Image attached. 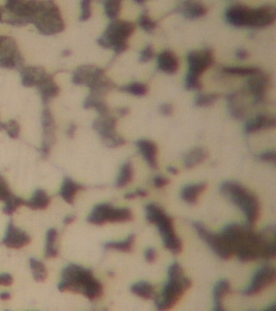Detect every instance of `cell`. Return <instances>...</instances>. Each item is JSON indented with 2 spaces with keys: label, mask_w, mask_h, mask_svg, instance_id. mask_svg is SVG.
Wrapping results in <instances>:
<instances>
[{
  "label": "cell",
  "mask_w": 276,
  "mask_h": 311,
  "mask_svg": "<svg viewBox=\"0 0 276 311\" xmlns=\"http://www.w3.org/2000/svg\"><path fill=\"white\" fill-rule=\"evenodd\" d=\"M135 2H137L138 4H143L145 2H147L148 0H134Z\"/></svg>",
  "instance_id": "obj_63"
},
{
  "label": "cell",
  "mask_w": 276,
  "mask_h": 311,
  "mask_svg": "<svg viewBox=\"0 0 276 311\" xmlns=\"http://www.w3.org/2000/svg\"><path fill=\"white\" fill-rule=\"evenodd\" d=\"M134 177L133 166L132 163H125L121 168L120 173L116 182V187L122 188L132 183Z\"/></svg>",
  "instance_id": "obj_34"
},
{
  "label": "cell",
  "mask_w": 276,
  "mask_h": 311,
  "mask_svg": "<svg viewBox=\"0 0 276 311\" xmlns=\"http://www.w3.org/2000/svg\"><path fill=\"white\" fill-rule=\"evenodd\" d=\"M154 56V49L152 45H147L143 49V51L141 52L140 61L142 63H147L150 60H152Z\"/></svg>",
  "instance_id": "obj_47"
},
{
  "label": "cell",
  "mask_w": 276,
  "mask_h": 311,
  "mask_svg": "<svg viewBox=\"0 0 276 311\" xmlns=\"http://www.w3.org/2000/svg\"><path fill=\"white\" fill-rule=\"evenodd\" d=\"M236 55H237L238 59H241V60H244V59H246L247 58L249 57V53H248L247 50H244V49H239V50L237 51Z\"/></svg>",
  "instance_id": "obj_54"
},
{
  "label": "cell",
  "mask_w": 276,
  "mask_h": 311,
  "mask_svg": "<svg viewBox=\"0 0 276 311\" xmlns=\"http://www.w3.org/2000/svg\"><path fill=\"white\" fill-rule=\"evenodd\" d=\"M133 220L132 210L123 207L116 208L110 203H100L95 206L87 219L88 222L95 226L108 223H123Z\"/></svg>",
  "instance_id": "obj_9"
},
{
  "label": "cell",
  "mask_w": 276,
  "mask_h": 311,
  "mask_svg": "<svg viewBox=\"0 0 276 311\" xmlns=\"http://www.w3.org/2000/svg\"><path fill=\"white\" fill-rule=\"evenodd\" d=\"M145 211L147 221L157 226L165 247L174 255L180 254L182 251L183 245L181 239L176 234L172 217L156 203H150L146 206Z\"/></svg>",
  "instance_id": "obj_5"
},
{
  "label": "cell",
  "mask_w": 276,
  "mask_h": 311,
  "mask_svg": "<svg viewBox=\"0 0 276 311\" xmlns=\"http://www.w3.org/2000/svg\"><path fill=\"white\" fill-rule=\"evenodd\" d=\"M186 87L189 90H201L203 88L199 77H191L187 75L186 79Z\"/></svg>",
  "instance_id": "obj_45"
},
{
  "label": "cell",
  "mask_w": 276,
  "mask_h": 311,
  "mask_svg": "<svg viewBox=\"0 0 276 311\" xmlns=\"http://www.w3.org/2000/svg\"><path fill=\"white\" fill-rule=\"evenodd\" d=\"M75 216H68V217L64 219V223L65 224V225H70V224L72 223L73 221H75Z\"/></svg>",
  "instance_id": "obj_56"
},
{
  "label": "cell",
  "mask_w": 276,
  "mask_h": 311,
  "mask_svg": "<svg viewBox=\"0 0 276 311\" xmlns=\"http://www.w3.org/2000/svg\"><path fill=\"white\" fill-rule=\"evenodd\" d=\"M93 0H82L80 2L81 6V16L79 17V20L81 21H86L90 19L92 16V9H91V4Z\"/></svg>",
  "instance_id": "obj_44"
},
{
  "label": "cell",
  "mask_w": 276,
  "mask_h": 311,
  "mask_svg": "<svg viewBox=\"0 0 276 311\" xmlns=\"http://www.w3.org/2000/svg\"><path fill=\"white\" fill-rule=\"evenodd\" d=\"M207 184L206 183L186 186L181 191V198L186 203L195 204L197 203L199 195L207 189Z\"/></svg>",
  "instance_id": "obj_26"
},
{
  "label": "cell",
  "mask_w": 276,
  "mask_h": 311,
  "mask_svg": "<svg viewBox=\"0 0 276 311\" xmlns=\"http://www.w3.org/2000/svg\"><path fill=\"white\" fill-rule=\"evenodd\" d=\"M41 126L43 129V140L41 148V154L44 157H47L55 141V120L50 109H45L42 112Z\"/></svg>",
  "instance_id": "obj_15"
},
{
  "label": "cell",
  "mask_w": 276,
  "mask_h": 311,
  "mask_svg": "<svg viewBox=\"0 0 276 311\" xmlns=\"http://www.w3.org/2000/svg\"><path fill=\"white\" fill-rule=\"evenodd\" d=\"M83 188H84L83 186L75 183L72 179L65 178L59 194L61 195L62 198H64V200L66 201L67 203H69V204H72L74 203L75 194Z\"/></svg>",
  "instance_id": "obj_27"
},
{
  "label": "cell",
  "mask_w": 276,
  "mask_h": 311,
  "mask_svg": "<svg viewBox=\"0 0 276 311\" xmlns=\"http://www.w3.org/2000/svg\"><path fill=\"white\" fill-rule=\"evenodd\" d=\"M50 203V198L42 189H37L34 192L32 198L25 202V206L33 210H44Z\"/></svg>",
  "instance_id": "obj_29"
},
{
  "label": "cell",
  "mask_w": 276,
  "mask_h": 311,
  "mask_svg": "<svg viewBox=\"0 0 276 311\" xmlns=\"http://www.w3.org/2000/svg\"><path fill=\"white\" fill-rule=\"evenodd\" d=\"M270 83V77L267 75L261 73V71L250 76V78L248 79L249 91L258 101L263 99L267 88L269 87Z\"/></svg>",
  "instance_id": "obj_18"
},
{
  "label": "cell",
  "mask_w": 276,
  "mask_h": 311,
  "mask_svg": "<svg viewBox=\"0 0 276 311\" xmlns=\"http://www.w3.org/2000/svg\"><path fill=\"white\" fill-rule=\"evenodd\" d=\"M276 280V271L270 265H265L258 269L254 274L251 284L243 291L245 296H254L272 285Z\"/></svg>",
  "instance_id": "obj_12"
},
{
  "label": "cell",
  "mask_w": 276,
  "mask_h": 311,
  "mask_svg": "<svg viewBox=\"0 0 276 311\" xmlns=\"http://www.w3.org/2000/svg\"><path fill=\"white\" fill-rule=\"evenodd\" d=\"M139 25L144 31L152 33L156 28V23L150 18L147 14H142L139 17Z\"/></svg>",
  "instance_id": "obj_43"
},
{
  "label": "cell",
  "mask_w": 276,
  "mask_h": 311,
  "mask_svg": "<svg viewBox=\"0 0 276 311\" xmlns=\"http://www.w3.org/2000/svg\"><path fill=\"white\" fill-rule=\"evenodd\" d=\"M122 0H104V11L111 20H116L120 13Z\"/></svg>",
  "instance_id": "obj_37"
},
{
  "label": "cell",
  "mask_w": 276,
  "mask_h": 311,
  "mask_svg": "<svg viewBox=\"0 0 276 311\" xmlns=\"http://www.w3.org/2000/svg\"><path fill=\"white\" fill-rule=\"evenodd\" d=\"M71 54V53H70V51H69V50H64V52H63V54H62V55H63V56L65 57V56H68V55H70V54Z\"/></svg>",
  "instance_id": "obj_61"
},
{
  "label": "cell",
  "mask_w": 276,
  "mask_h": 311,
  "mask_svg": "<svg viewBox=\"0 0 276 311\" xmlns=\"http://www.w3.org/2000/svg\"><path fill=\"white\" fill-rule=\"evenodd\" d=\"M231 293V284L229 280H221L215 284L213 290L215 311H224V298Z\"/></svg>",
  "instance_id": "obj_24"
},
{
  "label": "cell",
  "mask_w": 276,
  "mask_h": 311,
  "mask_svg": "<svg viewBox=\"0 0 276 311\" xmlns=\"http://www.w3.org/2000/svg\"><path fill=\"white\" fill-rule=\"evenodd\" d=\"M214 63V56L211 50L204 49L191 51L188 54L189 73L191 77H199Z\"/></svg>",
  "instance_id": "obj_13"
},
{
  "label": "cell",
  "mask_w": 276,
  "mask_h": 311,
  "mask_svg": "<svg viewBox=\"0 0 276 311\" xmlns=\"http://www.w3.org/2000/svg\"><path fill=\"white\" fill-rule=\"evenodd\" d=\"M31 24L35 25L40 34L45 36L59 34L65 28L60 10L52 0L41 1L40 9L33 18Z\"/></svg>",
  "instance_id": "obj_8"
},
{
  "label": "cell",
  "mask_w": 276,
  "mask_h": 311,
  "mask_svg": "<svg viewBox=\"0 0 276 311\" xmlns=\"http://www.w3.org/2000/svg\"><path fill=\"white\" fill-rule=\"evenodd\" d=\"M136 241V234H131L127 239L122 241H109L104 244V249L116 250L121 252H132L134 243Z\"/></svg>",
  "instance_id": "obj_32"
},
{
  "label": "cell",
  "mask_w": 276,
  "mask_h": 311,
  "mask_svg": "<svg viewBox=\"0 0 276 311\" xmlns=\"http://www.w3.org/2000/svg\"><path fill=\"white\" fill-rule=\"evenodd\" d=\"M0 130H5L11 139H17L20 135V125L16 120H9L7 123L0 122Z\"/></svg>",
  "instance_id": "obj_42"
},
{
  "label": "cell",
  "mask_w": 276,
  "mask_h": 311,
  "mask_svg": "<svg viewBox=\"0 0 276 311\" xmlns=\"http://www.w3.org/2000/svg\"><path fill=\"white\" fill-rule=\"evenodd\" d=\"M36 87L41 94L42 102L45 104L47 103L51 98L57 97L60 90L59 86L53 79L52 76L48 74L45 70L41 73Z\"/></svg>",
  "instance_id": "obj_17"
},
{
  "label": "cell",
  "mask_w": 276,
  "mask_h": 311,
  "mask_svg": "<svg viewBox=\"0 0 276 311\" xmlns=\"http://www.w3.org/2000/svg\"><path fill=\"white\" fill-rule=\"evenodd\" d=\"M4 202L6 204H5V207H3L2 212H4L6 215L11 216V215L13 214L14 212H16V209L19 207L25 206V200L20 198V197L16 196L15 194H11L10 196Z\"/></svg>",
  "instance_id": "obj_38"
},
{
  "label": "cell",
  "mask_w": 276,
  "mask_h": 311,
  "mask_svg": "<svg viewBox=\"0 0 276 311\" xmlns=\"http://www.w3.org/2000/svg\"><path fill=\"white\" fill-rule=\"evenodd\" d=\"M120 90L124 93H130L136 97H143L148 92L147 86L140 82H134L127 85L122 86Z\"/></svg>",
  "instance_id": "obj_36"
},
{
  "label": "cell",
  "mask_w": 276,
  "mask_h": 311,
  "mask_svg": "<svg viewBox=\"0 0 276 311\" xmlns=\"http://www.w3.org/2000/svg\"><path fill=\"white\" fill-rule=\"evenodd\" d=\"M31 242V237L29 235L14 226L12 221H10L7 226V231L2 244L7 247L12 249H21L27 246Z\"/></svg>",
  "instance_id": "obj_16"
},
{
  "label": "cell",
  "mask_w": 276,
  "mask_h": 311,
  "mask_svg": "<svg viewBox=\"0 0 276 311\" xmlns=\"http://www.w3.org/2000/svg\"><path fill=\"white\" fill-rule=\"evenodd\" d=\"M75 131H76V126L74 123L70 124V127L68 128V135L70 138H72L75 135Z\"/></svg>",
  "instance_id": "obj_55"
},
{
  "label": "cell",
  "mask_w": 276,
  "mask_h": 311,
  "mask_svg": "<svg viewBox=\"0 0 276 311\" xmlns=\"http://www.w3.org/2000/svg\"><path fill=\"white\" fill-rule=\"evenodd\" d=\"M220 95L216 93L199 94L195 98V103L199 107H207L211 106L219 99Z\"/></svg>",
  "instance_id": "obj_41"
},
{
  "label": "cell",
  "mask_w": 276,
  "mask_h": 311,
  "mask_svg": "<svg viewBox=\"0 0 276 311\" xmlns=\"http://www.w3.org/2000/svg\"><path fill=\"white\" fill-rule=\"evenodd\" d=\"M2 14H3V9H2V7H0V22H3V21H2Z\"/></svg>",
  "instance_id": "obj_62"
},
{
  "label": "cell",
  "mask_w": 276,
  "mask_h": 311,
  "mask_svg": "<svg viewBox=\"0 0 276 311\" xmlns=\"http://www.w3.org/2000/svg\"><path fill=\"white\" fill-rule=\"evenodd\" d=\"M179 11L189 20H196L206 15L207 9L205 5L197 1H186L179 7Z\"/></svg>",
  "instance_id": "obj_23"
},
{
  "label": "cell",
  "mask_w": 276,
  "mask_h": 311,
  "mask_svg": "<svg viewBox=\"0 0 276 311\" xmlns=\"http://www.w3.org/2000/svg\"><path fill=\"white\" fill-rule=\"evenodd\" d=\"M231 248L233 255L242 263L254 261L263 258V245L260 233H256L251 226L230 224L221 233Z\"/></svg>",
  "instance_id": "obj_1"
},
{
  "label": "cell",
  "mask_w": 276,
  "mask_h": 311,
  "mask_svg": "<svg viewBox=\"0 0 276 311\" xmlns=\"http://www.w3.org/2000/svg\"><path fill=\"white\" fill-rule=\"evenodd\" d=\"M194 228L197 231L199 237L210 246V248L220 259L228 260L233 256V251L222 234L210 232V230L206 228V226L199 222L194 223Z\"/></svg>",
  "instance_id": "obj_11"
},
{
  "label": "cell",
  "mask_w": 276,
  "mask_h": 311,
  "mask_svg": "<svg viewBox=\"0 0 276 311\" xmlns=\"http://www.w3.org/2000/svg\"><path fill=\"white\" fill-rule=\"evenodd\" d=\"M13 283V278L8 273H3L0 275V285L10 286Z\"/></svg>",
  "instance_id": "obj_50"
},
{
  "label": "cell",
  "mask_w": 276,
  "mask_h": 311,
  "mask_svg": "<svg viewBox=\"0 0 276 311\" xmlns=\"http://www.w3.org/2000/svg\"><path fill=\"white\" fill-rule=\"evenodd\" d=\"M276 126V120L269 115H261L253 119H250L245 125V132L248 134L255 133L263 129L272 128Z\"/></svg>",
  "instance_id": "obj_22"
},
{
  "label": "cell",
  "mask_w": 276,
  "mask_h": 311,
  "mask_svg": "<svg viewBox=\"0 0 276 311\" xmlns=\"http://www.w3.org/2000/svg\"><path fill=\"white\" fill-rule=\"evenodd\" d=\"M102 97L103 95L91 92L90 95H89L84 101V108L87 110L96 109L100 116L109 115V108Z\"/></svg>",
  "instance_id": "obj_25"
},
{
  "label": "cell",
  "mask_w": 276,
  "mask_h": 311,
  "mask_svg": "<svg viewBox=\"0 0 276 311\" xmlns=\"http://www.w3.org/2000/svg\"><path fill=\"white\" fill-rule=\"evenodd\" d=\"M169 280L164 287L161 295L156 294L154 300L156 307L159 311H169L175 307L180 301L184 293L192 286L190 278L184 276L183 269L175 262L168 271Z\"/></svg>",
  "instance_id": "obj_3"
},
{
  "label": "cell",
  "mask_w": 276,
  "mask_h": 311,
  "mask_svg": "<svg viewBox=\"0 0 276 311\" xmlns=\"http://www.w3.org/2000/svg\"><path fill=\"white\" fill-rule=\"evenodd\" d=\"M131 291L134 294L145 300L153 299L156 295L154 287L152 284H150L149 282L147 281H140L134 284L131 287Z\"/></svg>",
  "instance_id": "obj_31"
},
{
  "label": "cell",
  "mask_w": 276,
  "mask_h": 311,
  "mask_svg": "<svg viewBox=\"0 0 276 311\" xmlns=\"http://www.w3.org/2000/svg\"><path fill=\"white\" fill-rule=\"evenodd\" d=\"M30 268L33 272L34 280L36 282L45 281L47 277V271L43 263L35 259H30Z\"/></svg>",
  "instance_id": "obj_35"
},
{
  "label": "cell",
  "mask_w": 276,
  "mask_h": 311,
  "mask_svg": "<svg viewBox=\"0 0 276 311\" xmlns=\"http://www.w3.org/2000/svg\"><path fill=\"white\" fill-rule=\"evenodd\" d=\"M249 7L244 5H233L227 10V21L235 27H247L249 12Z\"/></svg>",
  "instance_id": "obj_19"
},
{
  "label": "cell",
  "mask_w": 276,
  "mask_h": 311,
  "mask_svg": "<svg viewBox=\"0 0 276 311\" xmlns=\"http://www.w3.org/2000/svg\"><path fill=\"white\" fill-rule=\"evenodd\" d=\"M137 148L141 154L152 169H156L158 167L157 163V146L153 141L148 140H138L136 143Z\"/></svg>",
  "instance_id": "obj_20"
},
{
  "label": "cell",
  "mask_w": 276,
  "mask_h": 311,
  "mask_svg": "<svg viewBox=\"0 0 276 311\" xmlns=\"http://www.w3.org/2000/svg\"><path fill=\"white\" fill-rule=\"evenodd\" d=\"M72 82L77 85H86L91 92L102 95L115 88V83L105 77L104 71L93 65L78 68L73 73Z\"/></svg>",
  "instance_id": "obj_7"
},
{
  "label": "cell",
  "mask_w": 276,
  "mask_h": 311,
  "mask_svg": "<svg viewBox=\"0 0 276 311\" xmlns=\"http://www.w3.org/2000/svg\"><path fill=\"white\" fill-rule=\"evenodd\" d=\"M144 255L146 261H147V263H149V264H152V263L155 262V260L156 259V250H155L154 248H152V247L147 248L146 251H145Z\"/></svg>",
  "instance_id": "obj_51"
},
{
  "label": "cell",
  "mask_w": 276,
  "mask_h": 311,
  "mask_svg": "<svg viewBox=\"0 0 276 311\" xmlns=\"http://www.w3.org/2000/svg\"><path fill=\"white\" fill-rule=\"evenodd\" d=\"M118 112L120 114L121 116H125V115L129 114V109L127 108V107H123V108L119 109Z\"/></svg>",
  "instance_id": "obj_58"
},
{
  "label": "cell",
  "mask_w": 276,
  "mask_h": 311,
  "mask_svg": "<svg viewBox=\"0 0 276 311\" xmlns=\"http://www.w3.org/2000/svg\"><path fill=\"white\" fill-rule=\"evenodd\" d=\"M208 157V153L203 148H195L189 152L184 159V165L191 169L204 162Z\"/></svg>",
  "instance_id": "obj_30"
},
{
  "label": "cell",
  "mask_w": 276,
  "mask_h": 311,
  "mask_svg": "<svg viewBox=\"0 0 276 311\" xmlns=\"http://www.w3.org/2000/svg\"><path fill=\"white\" fill-rule=\"evenodd\" d=\"M24 61L19 51L14 55L0 57V67L5 69H14Z\"/></svg>",
  "instance_id": "obj_39"
},
{
  "label": "cell",
  "mask_w": 276,
  "mask_h": 311,
  "mask_svg": "<svg viewBox=\"0 0 276 311\" xmlns=\"http://www.w3.org/2000/svg\"><path fill=\"white\" fill-rule=\"evenodd\" d=\"M224 72L228 74L234 76H242V77H249L256 74L260 70L257 68H242V67H228L224 68Z\"/></svg>",
  "instance_id": "obj_40"
},
{
  "label": "cell",
  "mask_w": 276,
  "mask_h": 311,
  "mask_svg": "<svg viewBox=\"0 0 276 311\" xmlns=\"http://www.w3.org/2000/svg\"><path fill=\"white\" fill-rule=\"evenodd\" d=\"M159 111L161 112V115H165V116H170L173 112V108L170 104H163L160 106Z\"/></svg>",
  "instance_id": "obj_53"
},
{
  "label": "cell",
  "mask_w": 276,
  "mask_h": 311,
  "mask_svg": "<svg viewBox=\"0 0 276 311\" xmlns=\"http://www.w3.org/2000/svg\"><path fill=\"white\" fill-rule=\"evenodd\" d=\"M154 186L156 187V188H162V187H166V185H168L169 183H170V179L167 178H165L163 176H156V178H154Z\"/></svg>",
  "instance_id": "obj_52"
},
{
  "label": "cell",
  "mask_w": 276,
  "mask_h": 311,
  "mask_svg": "<svg viewBox=\"0 0 276 311\" xmlns=\"http://www.w3.org/2000/svg\"><path fill=\"white\" fill-rule=\"evenodd\" d=\"M276 19V11L273 6L265 5L258 8H250L247 27L262 29L273 25Z\"/></svg>",
  "instance_id": "obj_14"
},
{
  "label": "cell",
  "mask_w": 276,
  "mask_h": 311,
  "mask_svg": "<svg viewBox=\"0 0 276 311\" xmlns=\"http://www.w3.org/2000/svg\"><path fill=\"white\" fill-rule=\"evenodd\" d=\"M11 194L12 193L9 190L7 182L4 180V178L0 175V201L4 202Z\"/></svg>",
  "instance_id": "obj_46"
},
{
  "label": "cell",
  "mask_w": 276,
  "mask_h": 311,
  "mask_svg": "<svg viewBox=\"0 0 276 311\" xmlns=\"http://www.w3.org/2000/svg\"><path fill=\"white\" fill-rule=\"evenodd\" d=\"M58 231L55 229H50L46 233V244H45V257L47 259L58 257L59 251L55 246Z\"/></svg>",
  "instance_id": "obj_33"
},
{
  "label": "cell",
  "mask_w": 276,
  "mask_h": 311,
  "mask_svg": "<svg viewBox=\"0 0 276 311\" xmlns=\"http://www.w3.org/2000/svg\"><path fill=\"white\" fill-rule=\"evenodd\" d=\"M267 311H276V303H275V304L272 305V306H271V307H268V308H267Z\"/></svg>",
  "instance_id": "obj_60"
},
{
  "label": "cell",
  "mask_w": 276,
  "mask_h": 311,
  "mask_svg": "<svg viewBox=\"0 0 276 311\" xmlns=\"http://www.w3.org/2000/svg\"><path fill=\"white\" fill-rule=\"evenodd\" d=\"M11 298V294L9 293H0V299L2 301L9 300Z\"/></svg>",
  "instance_id": "obj_57"
},
{
  "label": "cell",
  "mask_w": 276,
  "mask_h": 311,
  "mask_svg": "<svg viewBox=\"0 0 276 311\" xmlns=\"http://www.w3.org/2000/svg\"><path fill=\"white\" fill-rule=\"evenodd\" d=\"M158 68L163 73L174 74L179 68L178 59L177 55L171 50H165L159 54Z\"/></svg>",
  "instance_id": "obj_21"
},
{
  "label": "cell",
  "mask_w": 276,
  "mask_h": 311,
  "mask_svg": "<svg viewBox=\"0 0 276 311\" xmlns=\"http://www.w3.org/2000/svg\"><path fill=\"white\" fill-rule=\"evenodd\" d=\"M117 118L109 115L100 116L93 122V127L104 141L107 147L113 149L126 144V140L116 132Z\"/></svg>",
  "instance_id": "obj_10"
},
{
  "label": "cell",
  "mask_w": 276,
  "mask_h": 311,
  "mask_svg": "<svg viewBox=\"0 0 276 311\" xmlns=\"http://www.w3.org/2000/svg\"><path fill=\"white\" fill-rule=\"evenodd\" d=\"M259 160L276 164V154L275 151H267L258 156Z\"/></svg>",
  "instance_id": "obj_48"
},
{
  "label": "cell",
  "mask_w": 276,
  "mask_h": 311,
  "mask_svg": "<svg viewBox=\"0 0 276 311\" xmlns=\"http://www.w3.org/2000/svg\"><path fill=\"white\" fill-rule=\"evenodd\" d=\"M168 171L170 172V174H174V175L178 174V169H177L176 167H169V168H168Z\"/></svg>",
  "instance_id": "obj_59"
},
{
  "label": "cell",
  "mask_w": 276,
  "mask_h": 311,
  "mask_svg": "<svg viewBox=\"0 0 276 311\" xmlns=\"http://www.w3.org/2000/svg\"><path fill=\"white\" fill-rule=\"evenodd\" d=\"M136 26L130 21L113 20L98 39L99 45L104 49H112L116 54H120L128 49L127 40L133 34Z\"/></svg>",
  "instance_id": "obj_6"
},
{
  "label": "cell",
  "mask_w": 276,
  "mask_h": 311,
  "mask_svg": "<svg viewBox=\"0 0 276 311\" xmlns=\"http://www.w3.org/2000/svg\"><path fill=\"white\" fill-rule=\"evenodd\" d=\"M44 69L36 67H27L23 68L21 70V82L23 85L27 88L36 87V83L38 82L41 73Z\"/></svg>",
  "instance_id": "obj_28"
},
{
  "label": "cell",
  "mask_w": 276,
  "mask_h": 311,
  "mask_svg": "<svg viewBox=\"0 0 276 311\" xmlns=\"http://www.w3.org/2000/svg\"><path fill=\"white\" fill-rule=\"evenodd\" d=\"M147 196V192L143 189H138L136 192H131L128 194H125L124 198L127 199H133V198H137V197H146Z\"/></svg>",
  "instance_id": "obj_49"
},
{
  "label": "cell",
  "mask_w": 276,
  "mask_h": 311,
  "mask_svg": "<svg viewBox=\"0 0 276 311\" xmlns=\"http://www.w3.org/2000/svg\"><path fill=\"white\" fill-rule=\"evenodd\" d=\"M220 192L244 212L248 226L253 227L257 223L260 217L261 206L258 197L253 192L234 181L222 183Z\"/></svg>",
  "instance_id": "obj_4"
},
{
  "label": "cell",
  "mask_w": 276,
  "mask_h": 311,
  "mask_svg": "<svg viewBox=\"0 0 276 311\" xmlns=\"http://www.w3.org/2000/svg\"><path fill=\"white\" fill-rule=\"evenodd\" d=\"M58 289L62 293H80L91 301L103 295L102 284L93 276L92 270L76 264H70L62 272Z\"/></svg>",
  "instance_id": "obj_2"
}]
</instances>
